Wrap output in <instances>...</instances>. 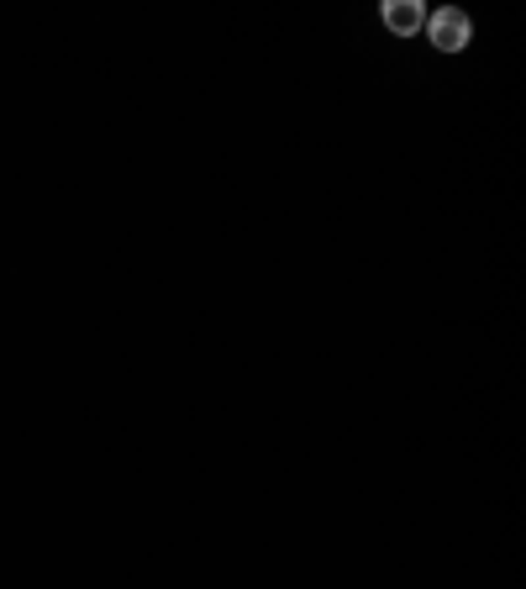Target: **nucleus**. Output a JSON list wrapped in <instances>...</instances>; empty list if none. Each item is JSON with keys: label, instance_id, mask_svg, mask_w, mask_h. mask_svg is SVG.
I'll list each match as a JSON object with an SVG mask.
<instances>
[{"label": "nucleus", "instance_id": "f257e3e1", "mask_svg": "<svg viewBox=\"0 0 526 589\" xmlns=\"http://www.w3.org/2000/svg\"><path fill=\"white\" fill-rule=\"evenodd\" d=\"M421 32L431 37L437 53H463L469 37H474V22H469L458 6H442V11H427V26H421Z\"/></svg>", "mask_w": 526, "mask_h": 589}, {"label": "nucleus", "instance_id": "f03ea898", "mask_svg": "<svg viewBox=\"0 0 526 589\" xmlns=\"http://www.w3.org/2000/svg\"><path fill=\"white\" fill-rule=\"evenodd\" d=\"M384 26L395 37H416L427 26V6L421 0H384Z\"/></svg>", "mask_w": 526, "mask_h": 589}]
</instances>
